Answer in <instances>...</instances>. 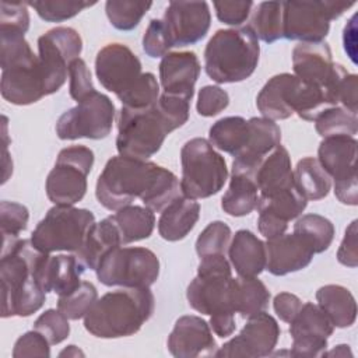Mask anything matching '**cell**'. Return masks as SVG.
Returning a JSON list of instances; mask_svg holds the SVG:
<instances>
[{
	"instance_id": "cell-1",
	"label": "cell",
	"mask_w": 358,
	"mask_h": 358,
	"mask_svg": "<svg viewBox=\"0 0 358 358\" xmlns=\"http://www.w3.org/2000/svg\"><path fill=\"white\" fill-rule=\"evenodd\" d=\"M180 193V182L169 169L123 155L112 157L106 162L95 186L99 204L112 211L140 199L147 208L161 213Z\"/></svg>"
},
{
	"instance_id": "cell-2",
	"label": "cell",
	"mask_w": 358,
	"mask_h": 358,
	"mask_svg": "<svg viewBox=\"0 0 358 358\" xmlns=\"http://www.w3.org/2000/svg\"><path fill=\"white\" fill-rule=\"evenodd\" d=\"M50 253L39 250L31 239H18L1 246L0 280L3 291L1 316H31L46 299L39 271Z\"/></svg>"
},
{
	"instance_id": "cell-3",
	"label": "cell",
	"mask_w": 358,
	"mask_h": 358,
	"mask_svg": "<svg viewBox=\"0 0 358 358\" xmlns=\"http://www.w3.org/2000/svg\"><path fill=\"white\" fill-rule=\"evenodd\" d=\"M186 122L185 112L164 96L151 108L141 110L122 106L117 119V152L123 157L148 159L159 151L166 136Z\"/></svg>"
},
{
	"instance_id": "cell-4",
	"label": "cell",
	"mask_w": 358,
	"mask_h": 358,
	"mask_svg": "<svg viewBox=\"0 0 358 358\" xmlns=\"http://www.w3.org/2000/svg\"><path fill=\"white\" fill-rule=\"evenodd\" d=\"M155 299L150 288H122L98 298L84 316V327L99 338L136 334L152 316Z\"/></svg>"
},
{
	"instance_id": "cell-5",
	"label": "cell",
	"mask_w": 358,
	"mask_h": 358,
	"mask_svg": "<svg viewBox=\"0 0 358 358\" xmlns=\"http://www.w3.org/2000/svg\"><path fill=\"white\" fill-rule=\"evenodd\" d=\"M259 56V39L248 25L218 29L204 49V69L218 84L239 83L253 74Z\"/></svg>"
},
{
	"instance_id": "cell-6",
	"label": "cell",
	"mask_w": 358,
	"mask_h": 358,
	"mask_svg": "<svg viewBox=\"0 0 358 358\" xmlns=\"http://www.w3.org/2000/svg\"><path fill=\"white\" fill-rule=\"evenodd\" d=\"M256 106L270 120H284L294 113L303 120H315L330 108L322 88L289 73L273 76L257 94Z\"/></svg>"
},
{
	"instance_id": "cell-7",
	"label": "cell",
	"mask_w": 358,
	"mask_h": 358,
	"mask_svg": "<svg viewBox=\"0 0 358 358\" xmlns=\"http://www.w3.org/2000/svg\"><path fill=\"white\" fill-rule=\"evenodd\" d=\"M1 96L14 105H29L46 96L38 56L24 36H3L0 42Z\"/></svg>"
},
{
	"instance_id": "cell-8",
	"label": "cell",
	"mask_w": 358,
	"mask_h": 358,
	"mask_svg": "<svg viewBox=\"0 0 358 358\" xmlns=\"http://www.w3.org/2000/svg\"><path fill=\"white\" fill-rule=\"evenodd\" d=\"M182 194L197 200L217 194L228 179L225 159L208 140L194 137L180 150Z\"/></svg>"
},
{
	"instance_id": "cell-9",
	"label": "cell",
	"mask_w": 358,
	"mask_h": 358,
	"mask_svg": "<svg viewBox=\"0 0 358 358\" xmlns=\"http://www.w3.org/2000/svg\"><path fill=\"white\" fill-rule=\"evenodd\" d=\"M186 298L190 308L203 315L235 313L232 270L225 255H213L200 259L197 275L187 285Z\"/></svg>"
},
{
	"instance_id": "cell-10",
	"label": "cell",
	"mask_w": 358,
	"mask_h": 358,
	"mask_svg": "<svg viewBox=\"0 0 358 358\" xmlns=\"http://www.w3.org/2000/svg\"><path fill=\"white\" fill-rule=\"evenodd\" d=\"M90 210L73 206H55L35 227L31 242L42 252H78L94 225Z\"/></svg>"
},
{
	"instance_id": "cell-11",
	"label": "cell",
	"mask_w": 358,
	"mask_h": 358,
	"mask_svg": "<svg viewBox=\"0 0 358 358\" xmlns=\"http://www.w3.org/2000/svg\"><path fill=\"white\" fill-rule=\"evenodd\" d=\"M95 271L106 287L150 288L158 280L159 260L147 248L119 246L105 255Z\"/></svg>"
},
{
	"instance_id": "cell-12",
	"label": "cell",
	"mask_w": 358,
	"mask_h": 358,
	"mask_svg": "<svg viewBox=\"0 0 358 358\" xmlns=\"http://www.w3.org/2000/svg\"><path fill=\"white\" fill-rule=\"evenodd\" d=\"M94 165V152L85 145L63 148L46 178V194L55 206H74L87 193V176Z\"/></svg>"
},
{
	"instance_id": "cell-13",
	"label": "cell",
	"mask_w": 358,
	"mask_h": 358,
	"mask_svg": "<svg viewBox=\"0 0 358 358\" xmlns=\"http://www.w3.org/2000/svg\"><path fill=\"white\" fill-rule=\"evenodd\" d=\"M115 112L110 98L94 91L60 115L56 122V134L60 140L105 138L112 130Z\"/></svg>"
},
{
	"instance_id": "cell-14",
	"label": "cell",
	"mask_w": 358,
	"mask_h": 358,
	"mask_svg": "<svg viewBox=\"0 0 358 358\" xmlns=\"http://www.w3.org/2000/svg\"><path fill=\"white\" fill-rule=\"evenodd\" d=\"M354 3L282 1V36L289 41L322 42L337 20Z\"/></svg>"
},
{
	"instance_id": "cell-15",
	"label": "cell",
	"mask_w": 358,
	"mask_h": 358,
	"mask_svg": "<svg viewBox=\"0 0 358 358\" xmlns=\"http://www.w3.org/2000/svg\"><path fill=\"white\" fill-rule=\"evenodd\" d=\"M83 50L80 34L70 27H56L38 38V59L46 95L57 92L67 80L69 66Z\"/></svg>"
},
{
	"instance_id": "cell-16",
	"label": "cell",
	"mask_w": 358,
	"mask_h": 358,
	"mask_svg": "<svg viewBox=\"0 0 358 358\" xmlns=\"http://www.w3.org/2000/svg\"><path fill=\"white\" fill-rule=\"evenodd\" d=\"M280 333L277 320L264 310L259 312L248 317L241 333L220 347L215 357H267L275 348Z\"/></svg>"
},
{
	"instance_id": "cell-17",
	"label": "cell",
	"mask_w": 358,
	"mask_h": 358,
	"mask_svg": "<svg viewBox=\"0 0 358 358\" xmlns=\"http://www.w3.org/2000/svg\"><path fill=\"white\" fill-rule=\"evenodd\" d=\"M95 74L105 90L119 96L143 74L141 62L129 46L108 43L96 53Z\"/></svg>"
},
{
	"instance_id": "cell-18",
	"label": "cell",
	"mask_w": 358,
	"mask_h": 358,
	"mask_svg": "<svg viewBox=\"0 0 358 358\" xmlns=\"http://www.w3.org/2000/svg\"><path fill=\"white\" fill-rule=\"evenodd\" d=\"M172 48H183L201 41L211 25L206 1H171L162 18Z\"/></svg>"
},
{
	"instance_id": "cell-19",
	"label": "cell",
	"mask_w": 358,
	"mask_h": 358,
	"mask_svg": "<svg viewBox=\"0 0 358 358\" xmlns=\"http://www.w3.org/2000/svg\"><path fill=\"white\" fill-rule=\"evenodd\" d=\"M166 347L176 358L211 357L218 348L210 324L196 315H185L175 322Z\"/></svg>"
},
{
	"instance_id": "cell-20",
	"label": "cell",
	"mask_w": 358,
	"mask_h": 358,
	"mask_svg": "<svg viewBox=\"0 0 358 358\" xmlns=\"http://www.w3.org/2000/svg\"><path fill=\"white\" fill-rule=\"evenodd\" d=\"M248 126V141L239 154L235 155L231 173H246L253 178L260 161L280 145L281 130L274 120L267 117H250Z\"/></svg>"
},
{
	"instance_id": "cell-21",
	"label": "cell",
	"mask_w": 358,
	"mask_h": 358,
	"mask_svg": "<svg viewBox=\"0 0 358 358\" xmlns=\"http://www.w3.org/2000/svg\"><path fill=\"white\" fill-rule=\"evenodd\" d=\"M266 270L273 275H285L310 264L315 252L312 245L299 234H282L267 239Z\"/></svg>"
},
{
	"instance_id": "cell-22",
	"label": "cell",
	"mask_w": 358,
	"mask_h": 358,
	"mask_svg": "<svg viewBox=\"0 0 358 358\" xmlns=\"http://www.w3.org/2000/svg\"><path fill=\"white\" fill-rule=\"evenodd\" d=\"M200 70V62L194 52H168L159 63V80L164 92L190 101Z\"/></svg>"
},
{
	"instance_id": "cell-23",
	"label": "cell",
	"mask_w": 358,
	"mask_h": 358,
	"mask_svg": "<svg viewBox=\"0 0 358 358\" xmlns=\"http://www.w3.org/2000/svg\"><path fill=\"white\" fill-rule=\"evenodd\" d=\"M331 49L326 42H299L292 49L294 76L299 80L324 88L334 70Z\"/></svg>"
},
{
	"instance_id": "cell-24",
	"label": "cell",
	"mask_w": 358,
	"mask_h": 358,
	"mask_svg": "<svg viewBox=\"0 0 358 358\" xmlns=\"http://www.w3.org/2000/svg\"><path fill=\"white\" fill-rule=\"evenodd\" d=\"M357 145L355 137L348 136L326 137L319 144L317 161L334 182L357 175Z\"/></svg>"
},
{
	"instance_id": "cell-25",
	"label": "cell",
	"mask_w": 358,
	"mask_h": 358,
	"mask_svg": "<svg viewBox=\"0 0 358 358\" xmlns=\"http://www.w3.org/2000/svg\"><path fill=\"white\" fill-rule=\"evenodd\" d=\"M84 270L76 255H49L39 271V281L46 292L62 296L81 284Z\"/></svg>"
},
{
	"instance_id": "cell-26",
	"label": "cell",
	"mask_w": 358,
	"mask_h": 358,
	"mask_svg": "<svg viewBox=\"0 0 358 358\" xmlns=\"http://www.w3.org/2000/svg\"><path fill=\"white\" fill-rule=\"evenodd\" d=\"M228 256L239 277H257L266 268V245L248 229L235 232Z\"/></svg>"
},
{
	"instance_id": "cell-27",
	"label": "cell",
	"mask_w": 358,
	"mask_h": 358,
	"mask_svg": "<svg viewBox=\"0 0 358 358\" xmlns=\"http://www.w3.org/2000/svg\"><path fill=\"white\" fill-rule=\"evenodd\" d=\"M119 246H122L120 234L113 217L109 215L99 222H94L76 256L84 268L96 270L105 255Z\"/></svg>"
},
{
	"instance_id": "cell-28",
	"label": "cell",
	"mask_w": 358,
	"mask_h": 358,
	"mask_svg": "<svg viewBox=\"0 0 358 358\" xmlns=\"http://www.w3.org/2000/svg\"><path fill=\"white\" fill-rule=\"evenodd\" d=\"M253 178L259 189V196L270 194L275 190L295 185L288 150L281 144L277 145L260 161Z\"/></svg>"
},
{
	"instance_id": "cell-29",
	"label": "cell",
	"mask_w": 358,
	"mask_h": 358,
	"mask_svg": "<svg viewBox=\"0 0 358 358\" xmlns=\"http://www.w3.org/2000/svg\"><path fill=\"white\" fill-rule=\"evenodd\" d=\"M199 217L200 204L182 194L161 211L158 232L165 241H180L194 228Z\"/></svg>"
},
{
	"instance_id": "cell-30",
	"label": "cell",
	"mask_w": 358,
	"mask_h": 358,
	"mask_svg": "<svg viewBox=\"0 0 358 358\" xmlns=\"http://www.w3.org/2000/svg\"><path fill=\"white\" fill-rule=\"evenodd\" d=\"M316 301L334 327H350L357 319L354 295L343 285L327 284L316 291Z\"/></svg>"
},
{
	"instance_id": "cell-31",
	"label": "cell",
	"mask_w": 358,
	"mask_h": 358,
	"mask_svg": "<svg viewBox=\"0 0 358 358\" xmlns=\"http://www.w3.org/2000/svg\"><path fill=\"white\" fill-rule=\"evenodd\" d=\"M232 301L235 313L246 319L266 310L270 291L257 277H232Z\"/></svg>"
},
{
	"instance_id": "cell-32",
	"label": "cell",
	"mask_w": 358,
	"mask_h": 358,
	"mask_svg": "<svg viewBox=\"0 0 358 358\" xmlns=\"http://www.w3.org/2000/svg\"><path fill=\"white\" fill-rule=\"evenodd\" d=\"M112 217L119 229L122 245L150 238L155 227L154 211L141 206L122 207Z\"/></svg>"
},
{
	"instance_id": "cell-33",
	"label": "cell",
	"mask_w": 358,
	"mask_h": 358,
	"mask_svg": "<svg viewBox=\"0 0 358 358\" xmlns=\"http://www.w3.org/2000/svg\"><path fill=\"white\" fill-rule=\"evenodd\" d=\"M259 201V189L255 179L246 173H231L229 187L222 196L221 207L232 217L250 214Z\"/></svg>"
},
{
	"instance_id": "cell-34",
	"label": "cell",
	"mask_w": 358,
	"mask_h": 358,
	"mask_svg": "<svg viewBox=\"0 0 358 358\" xmlns=\"http://www.w3.org/2000/svg\"><path fill=\"white\" fill-rule=\"evenodd\" d=\"M308 200L298 190L295 185L275 190L270 194L259 196L257 210L259 213H267L277 217L281 221L289 222L291 220L299 217L306 208Z\"/></svg>"
},
{
	"instance_id": "cell-35",
	"label": "cell",
	"mask_w": 358,
	"mask_h": 358,
	"mask_svg": "<svg viewBox=\"0 0 358 358\" xmlns=\"http://www.w3.org/2000/svg\"><path fill=\"white\" fill-rule=\"evenodd\" d=\"M334 331V326L319 305L302 303L299 312L289 323V334L295 338L327 340Z\"/></svg>"
},
{
	"instance_id": "cell-36",
	"label": "cell",
	"mask_w": 358,
	"mask_h": 358,
	"mask_svg": "<svg viewBox=\"0 0 358 358\" xmlns=\"http://www.w3.org/2000/svg\"><path fill=\"white\" fill-rule=\"evenodd\" d=\"M249 136L248 120L242 116H227L217 120L208 130V141L213 147L238 155Z\"/></svg>"
},
{
	"instance_id": "cell-37",
	"label": "cell",
	"mask_w": 358,
	"mask_h": 358,
	"mask_svg": "<svg viewBox=\"0 0 358 358\" xmlns=\"http://www.w3.org/2000/svg\"><path fill=\"white\" fill-rule=\"evenodd\" d=\"M294 182L306 200H320L331 189V178L322 168L317 158L306 157L298 161Z\"/></svg>"
},
{
	"instance_id": "cell-38",
	"label": "cell",
	"mask_w": 358,
	"mask_h": 358,
	"mask_svg": "<svg viewBox=\"0 0 358 358\" xmlns=\"http://www.w3.org/2000/svg\"><path fill=\"white\" fill-rule=\"evenodd\" d=\"M323 91L330 106H343L354 113L358 112V77L348 73L343 64H334L331 78Z\"/></svg>"
},
{
	"instance_id": "cell-39",
	"label": "cell",
	"mask_w": 358,
	"mask_h": 358,
	"mask_svg": "<svg viewBox=\"0 0 358 358\" xmlns=\"http://www.w3.org/2000/svg\"><path fill=\"white\" fill-rule=\"evenodd\" d=\"M255 36L273 43L282 36V1H262L257 4L248 25Z\"/></svg>"
},
{
	"instance_id": "cell-40",
	"label": "cell",
	"mask_w": 358,
	"mask_h": 358,
	"mask_svg": "<svg viewBox=\"0 0 358 358\" xmlns=\"http://www.w3.org/2000/svg\"><path fill=\"white\" fill-rule=\"evenodd\" d=\"M313 122L317 134L323 138L336 136L354 137L358 130L357 113L343 106H330L324 109Z\"/></svg>"
},
{
	"instance_id": "cell-41",
	"label": "cell",
	"mask_w": 358,
	"mask_h": 358,
	"mask_svg": "<svg viewBox=\"0 0 358 358\" xmlns=\"http://www.w3.org/2000/svg\"><path fill=\"white\" fill-rule=\"evenodd\" d=\"M294 232L302 235L312 245L315 253H323L333 242L334 225L323 215L305 214L294 224Z\"/></svg>"
},
{
	"instance_id": "cell-42",
	"label": "cell",
	"mask_w": 358,
	"mask_h": 358,
	"mask_svg": "<svg viewBox=\"0 0 358 358\" xmlns=\"http://www.w3.org/2000/svg\"><path fill=\"white\" fill-rule=\"evenodd\" d=\"M151 6V1L108 0L105 3V11L112 27L119 31H131L140 24Z\"/></svg>"
},
{
	"instance_id": "cell-43",
	"label": "cell",
	"mask_w": 358,
	"mask_h": 358,
	"mask_svg": "<svg viewBox=\"0 0 358 358\" xmlns=\"http://www.w3.org/2000/svg\"><path fill=\"white\" fill-rule=\"evenodd\" d=\"M123 108L141 110L151 108L159 98V84L152 73H143L138 80L117 96Z\"/></svg>"
},
{
	"instance_id": "cell-44",
	"label": "cell",
	"mask_w": 358,
	"mask_h": 358,
	"mask_svg": "<svg viewBox=\"0 0 358 358\" xmlns=\"http://www.w3.org/2000/svg\"><path fill=\"white\" fill-rule=\"evenodd\" d=\"M96 299L98 291L95 285L90 281H81L76 289L59 296L57 309L69 320H78L87 315Z\"/></svg>"
},
{
	"instance_id": "cell-45",
	"label": "cell",
	"mask_w": 358,
	"mask_h": 358,
	"mask_svg": "<svg viewBox=\"0 0 358 358\" xmlns=\"http://www.w3.org/2000/svg\"><path fill=\"white\" fill-rule=\"evenodd\" d=\"M29 220V211L25 206L3 200L0 203V227L3 235V245L14 243L20 239V234L27 229Z\"/></svg>"
},
{
	"instance_id": "cell-46",
	"label": "cell",
	"mask_w": 358,
	"mask_h": 358,
	"mask_svg": "<svg viewBox=\"0 0 358 358\" xmlns=\"http://www.w3.org/2000/svg\"><path fill=\"white\" fill-rule=\"evenodd\" d=\"M231 228L222 221L210 222L197 236L196 252L200 259L213 255H225L229 248Z\"/></svg>"
},
{
	"instance_id": "cell-47",
	"label": "cell",
	"mask_w": 358,
	"mask_h": 358,
	"mask_svg": "<svg viewBox=\"0 0 358 358\" xmlns=\"http://www.w3.org/2000/svg\"><path fill=\"white\" fill-rule=\"evenodd\" d=\"M95 1H70V0H39L28 1L27 6H31L38 15L48 22H62L69 18H73L84 8L94 6Z\"/></svg>"
},
{
	"instance_id": "cell-48",
	"label": "cell",
	"mask_w": 358,
	"mask_h": 358,
	"mask_svg": "<svg viewBox=\"0 0 358 358\" xmlns=\"http://www.w3.org/2000/svg\"><path fill=\"white\" fill-rule=\"evenodd\" d=\"M34 329L45 336L50 345L60 344L70 334L69 319L59 309H48L34 322Z\"/></svg>"
},
{
	"instance_id": "cell-49",
	"label": "cell",
	"mask_w": 358,
	"mask_h": 358,
	"mask_svg": "<svg viewBox=\"0 0 358 358\" xmlns=\"http://www.w3.org/2000/svg\"><path fill=\"white\" fill-rule=\"evenodd\" d=\"M0 7V34L25 35L29 28V14L27 3L3 0Z\"/></svg>"
},
{
	"instance_id": "cell-50",
	"label": "cell",
	"mask_w": 358,
	"mask_h": 358,
	"mask_svg": "<svg viewBox=\"0 0 358 358\" xmlns=\"http://www.w3.org/2000/svg\"><path fill=\"white\" fill-rule=\"evenodd\" d=\"M172 48L164 22L159 18H152L143 36V50L147 56L157 59L164 57Z\"/></svg>"
},
{
	"instance_id": "cell-51",
	"label": "cell",
	"mask_w": 358,
	"mask_h": 358,
	"mask_svg": "<svg viewBox=\"0 0 358 358\" xmlns=\"http://www.w3.org/2000/svg\"><path fill=\"white\" fill-rule=\"evenodd\" d=\"M69 80H70V85H69L70 96L76 102L83 101L91 92L96 91L94 88V84H92L91 71H90L87 63L80 57L70 63V66H69Z\"/></svg>"
},
{
	"instance_id": "cell-52",
	"label": "cell",
	"mask_w": 358,
	"mask_h": 358,
	"mask_svg": "<svg viewBox=\"0 0 358 358\" xmlns=\"http://www.w3.org/2000/svg\"><path fill=\"white\" fill-rule=\"evenodd\" d=\"M229 103V95L218 85H204L199 91L196 103L197 113L204 117H211L222 112Z\"/></svg>"
},
{
	"instance_id": "cell-53",
	"label": "cell",
	"mask_w": 358,
	"mask_h": 358,
	"mask_svg": "<svg viewBox=\"0 0 358 358\" xmlns=\"http://www.w3.org/2000/svg\"><path fill=\"white\" fill-rule=\"evenodd\" d=\"M49 345L50 344L45 338V336L34 329L17 338L13 348V357L14 358H24V357L49 358L50 357Z\"/></svg>"
},
{
	"instance_id": "cell-54",
	"label": "cell",
	"mask_w": 358,
	"mask_h": 358,
	"mask_svg": "<svg viewBox=\"0 0 358 358\" xmlns=\"http://www.w3.org/2000/svg\"><path fill=\"white\" fill-rule=\"evenodd\" d=\"M217 18L227 25H241L252 11L253 1H214Z\"/></svg>"
},
{
	"instance_id": "cell-55",
	"label": "cell",
	"mask_w": 358,
	"mask_h": 358,
	"mask_svg": "<svg viewBox=\"0 0 358 358\" xmlns=\"http://www.w3.org/2000/svg\"><path fill=\"white\" fill-rule=\"evenodd\" d=\"M357 224L358 221L354 220L345 229L344 238L340 243L337 250V260L347 267H357L358 266V246H357Z\"/></svg>"
},
{
	"instance_id": "cell-56",
	"label": "cell",
	"mask_w": 358,
	"mask_h": 358,
	"mask_svg": "<svg viewBox=\"0 0 358 358\" xmlns=\"http://www.w3.org/2000/svg\"><path fill=\"white\" fill-rule=\"evenodd\" d=\"M302 306V301L291 292H280L274 296L273 308L280 320L291 323Z\"/></svg>"
},
{
	"instance_id": "cell-57",
	"label": "cell",
	"mask_w": 358,
	"mask_h": 358,
	"mask_svg": "<svg viewBox=\"0 0 358 358\" xmlns=\"http://www.w3.org/2000/svg\"><path fill=\"white\" fill-rule=\"evenodd\" d=\"M327 348V340H292L291 355L294 357H323Z\"/></svg>"
},
{
	"instance_id": "cell-58",
	"label": "cell",
	"mask_w": 358,
	"mask_h": 358,
	"mask_svg": "<svg viewBox=\"0 0 358 358\" xmlns=\"http://www.w3.org/2000/svg\"><path fill=\"white\" fill-rule=\"evenodd\" d=\"M257 228H259V232L266 239H271V238H275V236H280V235L285 234V231L288 228V222L281 221L277 217L270 215L267 213H259Z\"/></svg>"
},
{
	"instance_id": "cell-59",
	"label": "cell",
	"mask_w": 358,
	"mask_h": 358,
	"mask_svg": "<svg viewBox=\"0 0 358 358\" xmlns=\"http://www.w3.org/2000/svg\"><path fill=\"white\" fill-rule=\"evenodd\" d=\"M334 194L343 204L357 206L358 204V186L357 175L344 180L334 182Z\"/></svg>"
},
{
	"instance_id": "cell-60",
	"label": "cell",
	"mask_w": 358,
	"mask_h": 358,
	"mask_svg": "<svg viewBox=\"0 0 358 358\" xmlns=\"http://www.w3.org/2000/svg\"><path fill=\"white\" fill-rule=\"evenodd\" d=\"M210 327L218 337H229L236 327L235 313H221L210 316Z\"/></svg>"
},
{
	"instance_id": "cell-61",
	"label": "cell",
	"mask_w": 358,
	"mask_h": 358,
	"mask_svg": "<svg viewBox=\"0 0 358 358\" xmlns=\"http://www.w3.org/2000/svg\"><path fill=\"white\" fill-rule=\"evenodd\" d=\"M343 43H344V49L348 53L352 63H357V60H355V55H357V14H354L348 20L347 25L344 27Z\"/></svg>"
},
{
	"instance_id": "cell-62",
	"label": "cell",
	"mask_w": 358,
	"mask_h": 358,
	"mask_svg": "<svg viewBox=\"0 0 358 358\" xmlns=\"http://www.w3.org/2000/svg\"><path fill=\"white\" fill-rule=\"evenodd\" d=\"M352 357V352H351V350H350V345H347V344H340V345H336V348H333V350H330V351H326L324 354H323V357H341V358H344V357Z\"/></svg>"
},
{
	"instance_id": "cell-63",
	"label": "cell",
	"mask_w": 358,
	"mask_h": 358,
	"mask_svg": "<svg viewBox=\"0 0 358 358\" xmlns=\"http://www.w3.org/2000/svg\"><path fill=\"white\" fill-rule=\"evenodd\" d=\"M84 357V352L76 345H67L64 350L59 352V357Z\"/></svg>"
}]
</instances>
